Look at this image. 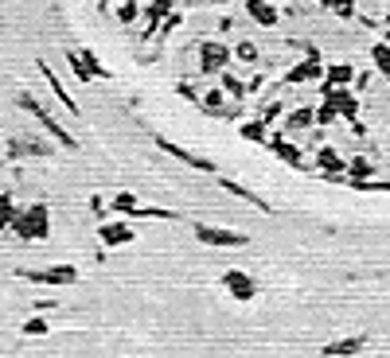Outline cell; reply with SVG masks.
<instances>
[{
  "mask_svg": "<svg viewBox=\"0 0 390 358\" xmlns=\"http://www.w3.org/2000/svg\"><path fill=\"white\" fill-rule=\"evenodd\" d=\"M222 288H231L238 300H250L254 296V281L246 273H238V269H231V273H222Z\"/></svg>",
  "mask_w": 390,
  "mask_h": 358,
  "instance_id": "cell-7",
  "label": "cell"
},
{
  "mask_svg": "<svg viewBox=\"0 0 390 358\" xmlns=\"http://www.w3.org/2000/svg\"><path fill=\"white\" fill-rule=\"evenodd\" d=\"M157 148H164V152H168L172 160H180V164L195 167V171H219V167L211 164V160H203V156H195V152H187V148H180V144H172L168 136H157Z\"/></svg>",
  "mask_w": 390,
  "mask_h": 358,
  "instance_id": "cell-3",
  "label": "cell"
},
{
  "mask_svg": "<svg viewBox=\"0 0 390 358\" xmlns=\"http://www.w3.org/2000/svg\"><path fill=\"white\" fill-rule=\"evenodd\" d=\"M219 187H227L231 195H238V199H246L250 206H257V211H266V215H269V203H266V199H257V195L250 191V187H242V183H234V179H219Z\"/></svg>",
  "mask_w": 390,
  "mask_h": 358,
  "instance_id": "cell-8",
  "label": "cell"
},
{
  "mask_svg": "<svg viewBox=\"0 0 390 358\" xmlns=\"http://www.w3.org/2000/svg\"><path fill=\"white\" fill-rule=\"evenodd\" d=\"M47 327H51V323L43 320V315H32V320L24 323V335H47Z\"/></svg>",
  "mask_w": 390,
  "mask_h": 358,
  "instance_id": "cell-12",
  "label": "cell"
},
{
  "mask_svg": "<svg viewBox=\"0 0 390 358\" xmlns=\"http://www.w3.org/2000/svg\"><path fill=\"white\" fill-rule=\"evenodd\" d=\"M98 238H102V246H129V241L137 238V230L129 226V222H102V226H98Z\"/></svg>",
  "mask_w": 390,
  "mask_h": 358,
  "instance_id": "cell-5",
  "label": "cell"
},
{
  "mask_svg": "<svg viewBox=\"0 0 390 358\" xmlns=\"http://www.w3.org/2000/svg\"><path fill=\"white\" fill-rule=\"evenodd\" d=\"M133 215L137 218H160V222H176V218H180L176 211H168V206H137Z\"/></svg>",
  "mask_w": 390,
  "mask_h": 358,
  "instance_id": "cell-10",
  "label": "cell"
},
{
  "mask_svg": "<svg viewBox=\"0 0 390 358\" xmlns=\"http://www.w3.org/2000/svg\"><path fill=\"white\" fill-rule=\"evenodd\" d=\"M12 230L20 234L24 241H43L51 234V215H47V203H32L24 215H16Z\"/></svg>",
  "mask_w": 390,
  "mask_h": 358,
  "instance_id": "cell-1",
  "label": "cell"
},
{
  "mask_svg": "<svg viewBox=\"0 0 390 358\" xmlns=\"http://www.w3.org/2000/svg\"><path fill=\"white\" fill-rule=\"evenodd\" d=\"M90 211H94V215L102 218V215H106V203H102V199H90Z\"/></svg>",
  "mask_w": 390,
  "mask_h": 358,
  "instance_id": "cell-13",
  "label": "cell"
},
{
  "mask_svg": "<svg viewBox=\"0 0 390 358\" xmlns=\"http://www.w3.org/2000/svg\"><path fill=\"white\" fill-rule=\"evenodd\" d=\"M24 109H32V113H36V117H39V125H43V129H47V132H51V136H59V141H62V144H67V148H78V141H74L71 132H62V129H59V125H55V121H51V117H47V113H43V109H39V106H36V102H32V97H24Z\"/></svg>",
  "mask_w": 390,
  "mask_h": 358,
  "instance_id": "cell-6",
  "label": "cell"
},
{
  "mask_svg": "<svg viewBox=\"0 0 390 358\" xmlns=\"http://www.w3.org/2000/svg\"><path fill=\"white\" fill-rule=\"evenodd\" d=\"M20 276L32 281V285L62 288V285H74V281H78V269H74V265H51V269H20Z\"/></svg>",
  "mask_w": 390,
  "mask_h": 358,
  "instance_id": "cell-2",
  "label": "cell"
},
{
  "mask_svg": "<svg viewBox=\"0 0 390 358\" xmlns=\"http://www.w3.org/2000/svg\"><path fill=\"white\" fill-rule=\"evenodd\" d=\"M16 199L12 195H0V230H12V222H16Z\"/></svg>",
  "mask_w": 390,
  "mask_h": 358,
  "instance_id": "cell-9",
  "label": "cell"
},
{
  "mask_svg": "<svg viewBox=\"0 0 390 358\" xmlns=\"http://www.w3.org/2000/svg\"><path fill=\"white\" fill-rule=\"evenodd\" d=\"M195 238L203 246H246V234H234V230H215V226H195Z\"/></svg>",
  "mask_w": 390,
  "mask_h": 358,
  "instance_id": "cell-4",
  "label": "cell"
},
{
  "mask_svg": "<svg viewBox=\"0 0 390 358\" xmlns=\"http://www.w3.org/2000/svg\"><path fill=\"white\" fill-rule=\"evenodd\" d=\"M137 195H117V199H113V211H117V215H133L137 211Z\"/></svg>",
  "mask_w": 390,
  "mask_h": 358,
  "instance_id": "cell-11",
  "label": "cell"
}]
</instances>
